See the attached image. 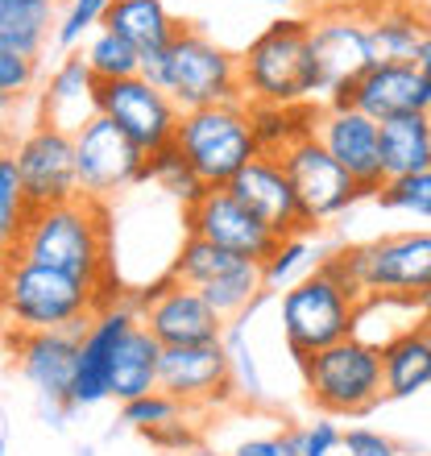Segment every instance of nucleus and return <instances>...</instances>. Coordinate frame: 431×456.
<instances>
[{
	"label": "nucleus",
	"instance_id": "423d86ee",
	"mask_svg": "<svg viewBox=\"0 0 431 456\" xmlns=\"http://www.w3.org/2000/svg\"><path fill=\"white\" fill-rule=\"evenodd\" d=\"M299 370L312 407L323 415H370L386 398L382 345L365 340L361 332L312 353L307 361H299Z\"/></svg>",
	"mask_w": 431,
	"mask_h": 456
},
{
	"label": "nucleus",
	"instance_id": "4c0bfd02",
	"mask_svg": "<svg viewBox=\"0 0 431 456\" xmlns=\"http://www.w3.org/2000/svg\"><path fill=\"white\" fill-rule=\"evenodd\" d=\"M373 204L386 212H407L431 224V170L423 175H403V179H386L382 191L373 195Z\"/></svg>",
	"mask_w": 431,
	"mask_h": 456
},
{
	"label": "nucleus",
	"instance_id": "f3484780",
	"mask_svg": "<svg viewBox=\"0 0 431 456\" xmlns=\"http://www.w3.org/2000/svg\"><path fill=\"white\" fill-rule=\"evenodd\" d=\"M315 137L328 145V154L357 179L365 195H378L386 183L382 170V125L361 109H315Z\"/></svg>",
	"mask_w": 431,
	"mask_h": 456
},
{
	"label": "nucleus",
	"instance_id": "6e6552de",
	"mask_svg": "<svg viewBox=\"0 0 431 456\" xmlns=\"http://www.w3.org/2000/svg\"><path fill=\"white\" fill-rule=\"evenodd\" d=\"M175 145L191 158L207 187H228L253 158H262L257 133H253L249 104H212V109L183 112Z\"/></svg>",
	"mask_w": 431,
	"mask_h": 456
},
{
	"label": "nucleus",
	"instance_id": "f8f14e48",
	"mask_svg": "<svg viewBox=\"0 0 431 456\" xmlns=\"http://www.w3.org/2000/svg\"><path fill=\"white\" fill-rule=\"evenodd\" d=\"M96 112L108 120H117L145 154H158V150L175 145V133H179V120H183L179 104H175L162 87L150 84L145 75L100 84Z\"/></svg>",
	"mask_w": 431,
	"mask_h": 456
},
{
	"label": "nucleus",
	"instance_id": "c756f323",
	"mask_svg": "<svg viewBox=\"0 0 431 456\" xmlns=\"http://www.w3.org/2000/svg\"><path fill=\"white\" fill-rule=\"evenodd\" d=\"M265 299H270V290L253 303L249 312H240L237 320H228L224 340H220L228 353V370H232V390H237V398H245V403H262L265 398L262 370H257V357H253V345H249V320L257 315V307H262Z\"/></svg>",
	"mask_w": 431,
	"mask_h": 456
},
{
	"label": "nucleus",
	"instance_id": "9b49d317",
	"mask_svg": "<svg viewBox=\"0 0 431 456\" xmlns=\"http://www.w3.org/2000/svg\"><path fill=\"white\" fill-rule=\"evenodd\" d=\"M17 158L21 170L25 195L34 208H50V204H67L79 200V158H75V133L59 129L50 120H37L29 133L17 137V145L9 150Z\"/></svg>",
	"mask_w": 431,
	"mask_h": 456
},
{
	"label": "nucleus",
	"instance_id": "a211bd4d",
	"mask_svg": "<svg viewBox=\"0 0 431 456\" xmlns=\"http://www.w3.org/2000/svg\"><path fill=\"white\" fill-rule=\"evenodd\" d=\"M228 191L237 195L240 204L249 208L253 216L262 220L278 240L299 237V232H315L312 220H307V212H303L299 191H295V183H290L287 167H282L278 158H270V154L253 158L249 167L228 183Z\"/></svg>",
	"mask_w": 431,
	"mask_h": 456
},
{
	"label": "nucleus",
	"instance_id": "1a4fd4ad",
	"mask_svg": "<svg viewBox=\"0 0 431 456\" xmlns=\"http://www.w3.org/2000/svg\"><path fill=\"white\" fill-rule=\"evenodd\" d=\"M75 158H79V191L96 204L129 191L133 183H145V167H150V154L142 145L100 112L84 129H75Z\"/></svg>",
	"mask_w": 431,
	"mask_h": 456
},
{
	"label": "nucleus",
	"instance_id": "393cba45",
	"mask_svg": "<svg viewBox=\"0 0 431 456\" xmlns=\"http://www.w3.org/2000/svg\"><path fill=\"white\" fill-rule=\"evenodd\" d=\"M162 340L145 324H137L129 337L120 340L117 357H112V398L117 403H133L142 395H154L158 378H162Z\"/></svg>",
	"mask_w": 431,
	"mask_h": 456
},
{
	"label": "nucleus",
	"instance_id": "0eeeda50",
	"mask_svg": "<svg viewBox=\"0 0 431 456\" xmlns=\"http://www.w3.org/2000/svg\"><path fill=\"white\" fill-rule=\"evenodd\" d=\"M357 320L361 299L323 265L278 295V324H282V340L295 361H307L320 348L348 340L357 332Z\"/></svg>",
	"mask_w": 431,
	"mask_h": 456
},
{
	"label": "nucleus",
	"instance_id": "2f4dec72",
	"mask_svg": "<svg viewBox=\"0 0 431 456\" xmlns=\"http://www.w3.org/2000/svg\"><path fill=\"white\" fill-rule=\"evenodd\" d=\"M240 262H245V257L220 249V245H212V240H204V237H183V245H179V253H175V262H170L167 274L175 278V282H183V287L204 290L207 282L224 278L228 270H237Z\"/></svg>",
	"mask_w": 431,
	"mask_h": 456
},
{
	"label": "nucleus",
	"instance_id": "a19ab883",
	"mask_svg": "<svg viewBox=\"0 0 431 456\" xmlns=\"http://www.w3.org/2000/svg\"><path fill=\"white\" fill-rule=\"evenodd\" d=\"M145 440H150L158 452H179V456H191L195 448H204V436H199V428H195L187 415L162 423L154 432H145Z\"/></svg>",
	"mask_w": 431,
	"mask_h": 456
},
{
	"label": "nucleus",
	"instance_id": "cd10ccee",
	"mask_svg": "<svg viewBox=\"0 0 431 456\" xmlns=\"http://www.w3.org/2000/svg\"><path fill=\"white\" fill-rule=\"evenodd\" d=\"M54 29H59L54 4L0 0V50H12V54H25V59H42L46 42H54Z\"/></svg>",
	"mask_w": 431,
	"mask_h": 456
},
{
	"label": "nucleus",
	"instance_id": "f03ea898",
	"mask_svg": "<svg viewBox=\"0 0 431 456\" xmlns=\"http://www.w3.org/2000/svg\"><path fill=\"white\" fill-rule=\"evenodd\" d=\"M323 270L340 278L361 303L382 299L423 315L431 307V228L386 232L365 245L332 249Z\"/></svg>",
	"mask_w": 431,
	"mask_h": 456
},
{
	"label": "nucleus",
	"instance_id": "09e8293b",
	"mask_svg": "<svg viewBox=\"0 0 431 456\" xmlns=\"http://www.w3.org/2000/svg\"><path fill=\"white\" fill-rule=\"evenodd\" d=\"M37 4H59V0H37Z\"/></svg>",
	"mask_w": 431,
	"mask_h": 456
},
{
	"label": "nucleus",
	"instance_id": "58836bf2",
	"mask_svg": "<svg viewBox=\"0 0 431 456\" xmlns=\"http://www.w3.org/2000/svg\"><path fill=\"white\" fill-rule=\"evenodd\" d=\"M187 411L191 407H183L179 398H170L167 390H154V395H142V398H133V403H120V423L145 436V432H154V428H162V423L187 415Z\"/></svg>",
	"mask_w": 431,
	"mask_h": 456
},
{
	"label": "nucleus",
	"instance_id": "de8ad7c7",
	"mask_svg": "<svg viewBox=\"0 0 431 456\" xmlns=\"http://www.w3.org/2000/svg\"><path fill=\"white\" fill-rule=\"evenodd\" d=\"M191 456H216V452H207V448H195V452Z\"/></svg>",
	"mask_w": 431,
	"mask_h": 456
},
{
	"label": "nucleus",
	"instance_id": "9d476101",
	"mask_svg": "<svg viewBox=\"0 0 431 456\" xmlns=\"http://www.w3.org/2000/svg\"><path fill=\"white\" fill-rule=\"evenodd\" d=\"M142 324L162 340V348H187V345H220L228 320L195 287H183L175 278H162L154 287L133 295Z\"/></svg>",
	"mask_w": 431,
	"mask_h": 456
},
{
	"label": "nucleus",
	"instance_id": "3c124183",
	"mask_svg": "<svg viewBox=\"0 0 431 456\" xmlns=\"http://www.w3.org/2000/svg\"><path fill=\"white\" fill-rule=\"evenodd\" d=\"M427 42H431V37H427Z\"/></svg>",
	"mask_w": 431,
	"mask_h": 456
},
{
	"label": "nucleus",
	"instance_id": "b1692460",
	"mask_svg": "<svg viewBox=\"0 0 431 456\" xmlns=\"http://www.w3.org/2000/svg\"><path fill=\"white\" fill-rule=\"evenodd\" d=\"M104 29L120 34L137 54H154V50H167L183 34V21L162 0H112Z\"/></svg>",
	"mask_w": 431,
	"mask_h": 456
},
{
	"label": "nucleus",
	"instance_id": "37998d69",
	"mask_svg": "<svg viewBox=\"0 0 431 456\" xmlns=\"http://www.w3.org/2000/svg\"><path fill=\"white\" fill-rule=\"evenodd\" d=\"M345 456H403L390 436L373 428H348L345 432Z\"/></svg>",
	"mask_w": 431,
	"mask_h": 456
},
{
	"label": "nucleus",
	"instance_id": "f257e3e1",
	"mask_svg": "<svg viewBox=\"0 0 431 456\" xmlns=\"http://www.w3.org/2000/svg\"><path fill=\"white\" fill-rule=\"evenodd\" d=\"M4 262H34L50 265L62 274L79 278L87 287H96L108 299H120L125 290L112 287V220H108V204L96 200H67V204L34 208L25 220L21 237L4 249Z\"/></svg>",
	"mask_w": 431,
	"mask_h": 456
},
{
	"label": "nucleus",
	"instance_id": "4be33fe9",
	"mask_svg": "<svg viewBox=\"0 0 431 456\" xmlns=\"http://www.w3.org/2000/svg\"><path fill=\"white\" fill-rule=\"evenodd\" d=\"M100 79L84 62V54H62V62L50 71L42 87V120L59 125V129H84L96 117Z\"/></svg>",
	"mask_w": 431,
	"mask_h": 456
},
{
	"label": "nucleus",
	"instance_id": "6ab92c4d",
	"mask_svg": "<svg viewBox=\"0 0 431 456\" xmlns=\"http://www.w3.org/2000/svg\"><path fill=\"white\" fill-rule=\"evenodd\" d=\"M9 348L17 357V373L37 390V398L71 403L75 370L84 328H59V332H9Z\"/></svg>",
	"mask_w": 431,
	"mask_h": 456
},
{
	"label": "nucleus",
	"instance_id": "c03bdc74",
	"mask_svg": "<svg viewBox=\"0 0 431 456\" xmlns=\"http://www.w3.org/2000/svg\"><path fill=\"white\" fill-rule=\"evenodd\" d=\"M336 448H345V432L332 419H315L303 428V456H336Z\"/></svg>",
	"mask_w": 431,
	"mask_h": 456
},
{
	"label": "nucleus",
	"instance_id": "72a5a7b5",
	"mask_svg": "<svg viewBox=\"0 0 431 456\" xmlns=\"http://www.w3.org/2000/svg\"><path fill=\"white\" fill-rule=\"evenodd\" d=\"M207 303H212L216 312L224 315V320H237L240 312H249L253 303L265 295V278H262V265L257 262H240L237 270H228L224 278H216L199 290Z\"/></svg>",
	"mask_w": 431,
	"mask_h": 456
},
{
	"label": "nucleus",
	"instance_id": "f704fd0d",
	"mask_svg": "<svg viewBox=\"0 0 431 456\" xmlns=\"http://www.w3.org/2000/svg\"><path fill=\"white\" fill-rule=\"evenodd\" d=\"M79 54H84V62L92 67V75H96L100 84L142 75V54H137L120 34H112V29H96V34L84 42Z\"/></svg>",
	"mask_w": 431,
	"mask_h": 456
},
{
	"label": "nucleus",
	"instance_id": "20e7f679",
	"mask_svg": "<svg viewBox=\"0 0 431 456\" xmlns=\"http://www.w3.org/2000/svg\"><path fill=\"white\" fill-rule=\"evenodd\" d=\"M142 75L154 87H162L183 112L212 109V104H240V54H228L220 42L183 25V34L167 50L142 54Z\"/></svg>",
	"mask_w": 431,
	"mask_h": 456
},
{
	"label": "nucleus",
	"instance_id": "8fccbe9b",
	"mask_svg": "<svg viewBox=\"0 0 431 456\" xmlns=\"http://www.w3.org/2000/svg\"><path fill=\"white\" fill-rule=\"evenodd\" d=\"M158 456H179V452H158Z\"/></svg>",
	"mask_w": 431,
	"mask_h": 456
},
{
	"label": "nucleus",
	"instance_id": "a878e982",
	"mask_svg": "<svg viewBox=\"0 0 431 456\" xmlns=\"http://www.w3.org/2000/svg\"><path fill=\"white\" fill-rule=\"evenodd\" d=\"M382 170L386 179L431 170V112L382 120Z\"/></svg>",
	"mask_w": 431,
	"mask_h": 456
},
{
	"label": "nucleus",
	"instance_id": "aec40b11",
	"mask_svg": "<svg viewBox=\"0 0 431 456\" xmlns=\"http://www.w3.org/2000/svg\"><path fill=\"white\" fill-rule=\"evenodd\" d=\"M328 104L332 109H361L378 125L407 117V112H431L427 87H423V75L415 62H373L357 84L332 92Z\"/></svg>",
	"mask_w": 431,
	"mask_h": 456
},
{
	"label": "nucleus",
	"instance_id": "5701e85b",
	"mask_svg": "<svg viewBox=\"0 0 431 456\" xmlns=\"http://www.w3.org/2000/svg\"><path fill=\"white\" fill-rule=\"evenodd\" d=\"M382 378L386 398H415L431 386V340L423 337L419 320L382 340Z\"/></svg>",
	"mask_w": 431,
	"mask_h": 456
},
{
	"label": "nucleus",
	"instance_id": "dca6fc26",
	"mask_svg": "<svg viewBox=\"0 0 431 456\" xmlns=\"http://www.w3.org/2000/svg\"><path fill=\"white\" fill-rule=\"evenodd\" d=\"M312 54L320 62L328 96L348 84H357L361 75L378 62L373 34H370V12L328 9L320 17H312Z\"/></svg>",
	"mask_w": 431,
	"mask_h": 456
},
{
	"label": "nucleus",
	"instance_id": "39448f33",
	"mask_svg": "<svg viewBox=\"0 0 431 456\" xmlns=\"http://www.w3.org/2000/svg\"><path fill=\"white\" fill-rule=\"evenodd\" d=\"M0 299L12 332H59V328H87L108 295L50 265L4 262Z\"/></svg>",
	"mask_w": 431,
	"mask_h": 456
},
{
	"label": "nucleus",
	"instance_id": "7c9ffc66",
	"mask_svg": "<svg viewBox=\"0 0 431 456\" xmlns=\"http://www.w3.org/2000/svg\"><path fill=\"white\" fill-rule=\"evenodd\" d=\"M253 112V133H257V145L262 154L282 158L290 145L315 133V109L312 104H299V109H274V104H249Z\"/></svg>",
	"mask_w": 431,
	"mask_h": 456
},
{
	"label": "nucleus",
	"instance_id": "c9c22d12",
	"mask_svg": "<svg viewBox=\"0 0 431 456\" xmlns=\"http://www.w3.org/2000/svg\"><path fill=\"white\" fill-rule=\"evenodd\" d=\"M29 212H34V204H29V195H25L17 158L4 150V158H0V240H4V249L21 237Z\"/></svg>",
	"mask_w": 431,
	"mask_h": 456
},
{
	"label": "nucleus",
	"instance_id": "79ce46f5",
	"mask_svg": "<svg viewBox=\"0 0 431 456\" xmlns=\"http://www.w3.org/2000/svg\"><path fill=\"white\" fill-rule=\"evenodd\" d=\"M232 456H303V428H282L274 436H253L232 448Z\"/></svg>",
	"mask_w": 431,
	"mask_h": 456
},
{
	"label": "nucleus",
	"instance_id": "7ed1b4c3",
	"mask_svg": "<svg viewBox=\"0 0 431 456\" xmlns=\"http://www.w3.org/2000/svg\"><path fill=\"white\" fill-rule=\"evenodd\" d=\"M240 87L245 104H274V109H299L315 96H328L320 62L312 54V21L278 17L274 25H265L240 50Z\"/></svg>",
	"mask_w": 431,
	"mask_h": 456
},
{
	"label": "nucleus",
	"instance_id": "49530a36",
	"mask_svg": "<svg viewBox=\"0 0 431 456\" xmlns=\"http://www.w3.org/2000/svg\"><path fill=\"white\" fill-rule=\"evenodd\" d=\"M270 4H303V0H270Z\"/></svg>",
	"mask_w": 431,
	"mask_h": 456
},
{
	"label": "nucleus",
	"instance_id": "412c9836",
	"mask_svg": "<svg viewBox=\"0 0 431 456\" xmlns=\"http://www.w3.org/2000/svg\"><path fill=\"white\" fill-rule=\"evenodd\" d=\"M158 390H167L170 398H179L183 407H191V411L195 407H220L228 398H237L224 345L167 348V353H162Z\"/></svg>",
	"mask_w": 431,
	"mask_h": 456
},
{
	"label": "nucleus",
	"instance_id": "4468645a",
	"mask_svg": "<svg viewBox=\"0 0 431 456\" xmlns=\"http://www.w3.org/2000/svg\"><path fill=\"white\" fill-rule=\"evenodd\" d=\"M142 324V312L133 303V290H125L120 299H108L92 324L84 328V348H79V370H75L71 386V407H96L104 398H112V357H117L120 340Z\"/></svg>",
	"mask_w": 431,
	"mask_h": 456
},
{
	"label": "nucleus",
	"instance_id": "ea45409f",
	"mask_svg": "<svg viewBox=\"0 0 431 456\" xmlns=\"http://www.w3.org/2000/svg\"><path fill=\"white\" fill-rule=\"evenodd\" d=\"M37 79V59H25V54H12V50H0V100L12 104L21 100Z\"/></svg>",
	"mask_w": 431,
	"mask_h": 456
},
{
	"label": "nucleus",
	"instance_id": "473e14b6",
	"mask_svg": "<svg viewBox=\"0 0 431 456\" xmlns=\"http://www.w3.org/2000/svg\"><path fill=\"white\" fill-rule=\"evenodd\" d=\"M145 183H154L162 195H170L175 204L191 208L204 200L207 183L199 179V170L191 167V158L183 154L179 145H167V150H158L150 154V167H145Z\"/></svg>",
	"mask_w": 431,
	"mask_h": 456
},
{
	"label": "nucleus",
	"instance_id": "c85d7f7f",
	"mask_svg": "<svg viewBox=\"0 0 431 456\" xmlns=\"http://www.w3.org/2000/svg\"><path fill=\"white\" fill-rule=\"evenodd\" d=\"M328 253L323 245H315L312 232H299V237H282L278 240V249L270 253L262 262V278H265V290L270 295H282V290H290L295 282H303L307 274H315L323 262H328Z\"/></svg>",
	"mask_w": 431,
	"mask_h": 456
},
{
	"label": "nucleus",
	"instance_id": "e433bc0d",
	"mask_svg": "<svg viewBox=\"0 0 431 456\" xmlns=\"http://www.w3.org/2000/svg\"><path fill=\"white\" fill-rule=\"evenodd\" d=\"M108 9H112V0H67V9L59 12L54 46H59L62 54H75V46H84L96 29H104Z\"/></svg>",
	"mask_w": 431,
	"mask_h": 456
},
{
	"label": "nucleus",
	"instance_id": "a18cd8bd",
	"mask_svg": "<svg viewBox=\"0 0 431 456\" xmlns=\"http://www.w3.org/2000/svg\"><path fill=\"white\" fill-rule=\"evenodd\" d=\"M419 328H423V337H427V340H431V307H427V312H423V315H419Z\"/></svg>",
	"mask_w": 431,
	"mask_h": 456
},
{
	"label": "nucleus",
	"instance_id": "2eb2a0df",
	"mask_svg": "<svg viewBox=\"0 0 431 456\" xmlns=\"http://www.w3.org/2000/svg\"><path fill=\"white\" fill-rule=\"evenodd\" d=\"M183 228H187V237H204L257 265L278 249V237L228 187H207L199 204L183 208Z\"/></svg>",
	"mask_w": 431,
	"mask_h": 456
},
{
	"label": "nucleus",
	"instance_id": "bb28decb",
	"mask_svg": "<svg viewBox=\"0 0 431 456\" xmlns=\"http://www.w3.org/2000/svg\"><path fill=\"white\" fill-rule=\"evenodd\" d=\"M370 34H373V54H378V62H415L423 42L431 37V25L423 21L411 4L390 0V4L370 12Z\"/></svg>",
	"mask_w": 431,
	"mask_h": 456
},
{
	"label": "nucleus",
	"instance_id": "ddd939ff",
	"mask_svg": "<svg viewBox=\"0 0 431 456\" xmlns=\"http://www.w3.org/2000/svg\"><path fill=\"white\" fill-rule=\"evenodd\" d=\"M278 162L287 167V175H290V183H295V191H299L303 212H307L312 228L328 224V220H336V216H345L348 208L365 195L357 187V179L328 154V145H323L315 133L299 137V142L290 145Z\"/></svg>",
	"mask_w": 431,
	"mask_h": 456
}]
</instances>
